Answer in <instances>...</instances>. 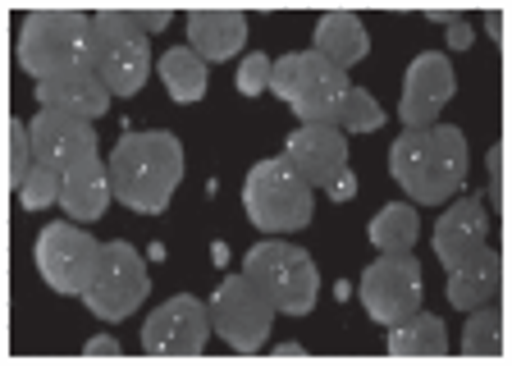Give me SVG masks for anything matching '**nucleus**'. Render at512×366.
Instances as JSON below:
<instances>
[{
    "mask_svg": "<svg viewBox=\"0 0 512 366\" xmlns=\"http://www.w3.org/2000/svg\"><path fill=\"white\" fill-rule=\"evenodd\" d=\"M32 257H37V270H42V280L51 284V293H60V298H83L87 284H92L96 257H101V243H96L83 225H74V220H51V225L37 234Z\"/></svg>",
    "mask_w": 512,
    "mask_h": 366,
    "instance_id": "9d476101",
    "label": "nucleus"
},
{
    "mask_svg": "<svg viewBox=\"0 0 512 366\" xmlns=\"http://www.w3.org/2000/svg\"><path fill=\"white\" fill-rule=\"evenodd\" d=\"M311 51L325 55L334 69H357L371 51V37H366V23L348 10H330L316 19V33H311Z\"/></svg>",
    "mask_w": 512,
    "mask_h": 366,
    "instance_id": "f3484780",
    "label": "nucleus"
},
{
    "mask_svg": "<svg viewBox=\"0 0 512 366\" xmlns=\"http://www.w3.org/2000/svg\"><path fill=\"white\" fill-rule=\"evenodd\" d=\"M124 19L138 28V33H165L174 14L170 10H124Z\"/></svg>",
    "mask_w": 512,
    "mask_h": 366,
    "instance_id": "c756f323",
    "label": "nucleus"
},
{
    "mask_svg": "<svg viewBox=\"0 0 512 366\" xmlns=\"http://www.w3.org/2000/svg\"><path fill=\"white\" fill-rule=\"evenodd\" d=\"M92 74L110 97H138L151 74V37L124 19V10L92 14Z\"/></svg>",
    "mask_w": 512,
    "mask_h": 366,
    "instance_id": "0eeeda50",
    "label": "nucleus"
},
{
    "mask_svg": "<svg viewBox=\"0 0 512 366\" xmlns=\"http://www.w3.org/2000/svg\"><path fill=\"white\" fill-rule=\"evenodd\" d=\"M458 353L462 357H503V312H499V298L467 312Z\"/></svg>",
    "mask_w": 512,
    "mask_h": 366,
    "instance_id": "393cba45",
    "label": "nucleus"
},
{
    "mask_svg": "<svg viewBox=\"0 0 512 366\" xmlns=\"http://www.w3.org/2000/svg\"><path fill=\"white\" fill-rule=\"evenodd\" d=\"M32 165H37V151H32V124L10 119V183L14 188L28 179Z\"/></svg>",
    "mask_w": 512,
    "mask_h": 366,
    "instance_id": "cd10ccee",
    "label": "nucleus"
},
{
    "mask_svg": "<svg viewBox=\"0 0 512 366\" xmlns=\"http://www.w3.org/2000/svg\"><path fill=\"white\" fill-rule=\"evenodd\" d=\"M110 188L115 202L128 206L133 216H160L174 202L183 183V142L165 129H147V133H124L110 147Z\"/></svg>",
    "mask_w": 512,
    "mask_h": 366,
    "instance_id": "f257e3e1",
    "label": "nucleus"
},
{
    "mask_svg": "<svg viewBox=\"0 0 512 366\" xmlns=\"http://www.w3.org/2000/svg\"><path fill=\"white\" fill-rule=\"evenodd\" d=\"M284 156L311 188H330L348 170V133L334 124H298L284 142Z\"/></svg>",
    "mask_w": 512,
    "mask_h": 366,
    "instance_id": "2eb2a0df",
    "label": "nucleus"
},
{
    "mask_svg": "<svg viewBox=\"0 0 512 366\" xmlns=\"http://www.w3.org/2000/svg\"><path fill=\"white\" fill-rule=\"evenodd\" d=\"M366 238H371V248L380 252V257H398V252H412L416 238H421V220H416V206H403V202L380 206V216L371 220Z\"/></svg>",
    "mask_w": 512,
    "mask_h": 366,
    "instance_id": "b1692460",
    "label": "nucleus"
},
{
    "mask_svg": "<svg viewBox=\"0 0 512 366\" xmlns=\"http://www.w3.org/2000/svg\"><path fill=\"white\" fill-rule=\"evenodd\" d=\"M362 307L375 325H398L403 316H412L421 307V266H416L412 252H398V257H375L362 270Z\"/></svg>",
    "mask_w": 512,
    "mask_h": 366,
    "instance_id": "f8f14e48",
    "label": "nucleus"
},
{
    "mask_svg": "<svg viewBox=\"0 0 512 366\" xmlns=\"http://www.w3.org/2000/svg\"><path fill=\"white\" fill-rule=\"evenodd\" d=\"M14 193H19V206H23V211H46L51 202H60V174H55L51 165L37 161V165L28 170V179H23Z\"/></svg>",
    "mask_w": 512,
    "mask_h": 366,
    "instance_id": "bb28decb",
    "label": "nucleus"
},
{
    "mask_svg": "<svg viewBox=\"0 0 512 366\" xmlns=\"http://www.w3.org/2000/svg\"><path fill=\"white\" fill-rule=\"evenodd\" d=\"M243 211L256 229H266L270 238L298 234L311 225L316 211V188L293 170L288 156H266L256 161L243 179Z\"/></svg>",
    "mask_w": 512,
    "mask_h": 366,
    "instance_id": "20e7f679",
    "label": "nucleus"
},
{
    "mask_svg": "<svg viewBox=\"0 0 512 366\" xmlns=\"http://www.w3.org/2000/svg\"><path fill=\"white\" fill-rule=\"evenodd\" d=\"M19 69L32 83L69 74H92V14L83 10H32L19 23Z\"/></svg>",
    "mask_w": 512,
    "mask_h": 366,
    "instance_id": "7ed1b4c3",
    "label": "nucleus"
},
{
    "mask_svg": "<svg viewBox=\"0 0 512 366\" xmlns=\"http://www.w3.org/2000/svg\"><path fill=\"white\" fill-rule=\"evenodd\" d=\"M490 206H503V142L490 151Z\"/></svg>",
    "mask_w": 512,
    "mask_h": 366,
    "instance_id": "7c9ffc66",
    "label": "nucleus"
},
{
    "mask_svg": "<svg viewBox=\"0 0 512 366\" xmlns=\"http://www.w3.org/2000/svg\"><path fill=\"white\" fill-rule=\"evenodd\" d=\"M37 106L74 119H101L110 110V87L96 74L51 78V83H37Z\"/></svg>",
    "mask_w": 512,
    "mask_h": 366,
    "instance_id": "aec40b11",
    "label": "nucleus"
},
{
    "mask_svg": "<svg viewBox=\"0 0 512 366\" xmlns=\"http://www.w3.org/2000/svg\"><path fill=\"white\" fill-rule=\"evenodd\" d=\"M389 357H444L448 353V330L439 316L421 312L416 307L412 316H403L398 325H389V344H384Z\"/></svg>",
    "mask_w": 512,
    "mask_h": 366,
    "instance_id": "4be33fe9",
    "label": "nucleus"
},
{
    "mask_svg": "<svg viewBox=\"0 0 512 366\" xmlns=\"http://www.w3.org/2000/svg\"><path fill=\"white\" fill-rule=\"evenodd\" d=\"M151 293V275H147V261L133 243L115 238V243H101V257H96V270H92V284H87L83 302L87 312L96 321L106 325H119L124 316H133L147 302Z\"/></svg>",
    "mask_w": 512,
    "mask_h": 366,
    "instance_id": "6e6552de",
    "label": "nucleus"
},
{
    "mask_svg": "<svg viewBox=\"0 0 512 366\" xmlns=\"http://www.w3.org/2000/svg\"><path fill=\"white\" fill-rule=\"evenodd\" d=\"M499 289H503V257L494 248L476 252V257H467L462 266L448 270V302H453L458 312H471V307L494 302Z\"/></svg>",
    "mask_w": 512,
    "mask_h": 366,
    "instance_id": "412c9836",
    "label": "nucleus"
},
{
    "mask_svg": "<svg viewBox=\"0 0 512 366\" xmlns=\"http://www.w3.org/2000/svg\"><path fill=\"white\" fill-rule=\"evenodd\" d=\"M384 124L380 101L366 92V87H348V97L339 106V129L343 133H375Z\"/></svg>",
    "mask_w": 512,
    "mask_h": 366,
    "instance_id": "a878e982",
    "label": "nucleus"
},
{
    "mask_svg": "<svg viewBox=\"0 0 512 366\" xmlns=\"http://www.w3.org/2000/svg\"><path fill=\"white\" fill-rule=\"evenodd\" d=\"M471 42H476V28H471V23L458 14V19L448 23V46H453V51H467Z\"/></svg>",
    "mask_w": 512,
    "mask_h": 366,
    "instance_id": "2f4dec72",
    "label": "nucleus"
},
{
    "mask_svg": "<svg viewBox=\"0 0 512 366\" xmlns=\"http://www.w3.org/2000/svg\"><path fill=\"white\" fill-rule=\"evenodd\" d=\"M211 307L192 293L160 302L142 325V353L147 357H202L211 344Z\"/></svg>",
    "mask_w": 512,
    "mask_h": 366,
    "instance_id": "9b49d317",
    "label": "nucleus"
},
{
    "mask_svg": "<svg viewBox=\"0 0 512 366\" xmlns=\"http://www.w3.org/2000/svg\"><path fill=\"white\" fill-rule=\"evenodd\" d=\"M270 353H275V357H307V348H302V344H275Z\"/></svg>",
    "mask_w": 512,
    "mask_h": 366,
    "instance_id": "f704fd0d",
    "label": "nucleus"
},
{
    "mask_svg": "<svg viewBox=\"0 0 512 366\" xmlns=\"http://www.w3.org/2000/svg\"><path fill=\"white\" fill-rule=\"evenodd\" d=\"M243 275L275 302L284 316H307L320 298V270L311 252L293 248L284 238H266L243 257Z\"/></svg>",
    "mask_w": 512,
    "mask_h": 366,
    "instance_id": "423d86ee",
    "label": "nucleus"
},
{
    "mask_svg": "<svg viewBox=\"0 0 512 366\" xmlns=\"http://www.w3.org/2000/svg\"><path fill=\"white\" fill-rule=\"evenodd\" d=\"M471 151L458 124L403 129L389 147V174L416 206H439L467 183Z\"/></svg>",
    "mask_w": 512,
    "mask_h": 366,
    "instance_id": "f03ea898",
    "label": "nucleus"
},
{
    "mask_svg": "<svg viewBox=\"0 0 512 366\" xmlns=\"http://www.w3.org/2000/svg\"><path fill=\"white\" fill-rule=\"evenodd\" d=\"M458 92V74L439 51L416 55L407 65L403 78V101H398V115H403V129H430L439 124V110L453 101Z\"/></svg>",
    "mask_w": 512,
    "mask_h": 366,
    "instance_id": "ddd939ff",
    "label": "nucleus"
},
{
    "mask_svg": "<svg viewBox=\"0 0 512 366\" xmlns=\"http://www.w3.org/2000/svg\"><path fill=\"white\" fill-rule=\"evenodd\" d=\"M325 193H330V202H352V197H357V174L343 170L339 179H334L330 188H325Z\"/></svg>",
    "mask_w": 512,
    "mask_h": 366,
    "instance_id": "473e14b6",
    "label": "nucleus"
},
{
    "mask_svg": "<svg viewBox=\"0 0 512 366\" xmlns=\"http://www.w3.org/2000/svg\"><path fill=\"white\" fill-rule=\"evenodd\" d=\"M87 357H119L124 348H119V339L115 334H96V339H87V348H83Z\"/></svg>",
    "mask_w": 512,
    "mask_h": 366,
    "instance_id": "72a5a7b5",
    "label": "nucleus"
},
{
    "mask_svg": "<svg viewBox=\"0 0 512 366\" xmlns=\"http://www.w3.org/2000/svg\"><path fill=\"white\" fill-rule=\"evenodd\" d=\"M247 42V14L238 10H192L188 14V46L206 65H220L238 55Z\"/></svg>",
    "mask_w": 512,
    "mask_h": 366,
    "instance_id": "a211bd4d",
    "label": "nucleus"
},
{
    "mask_svg": "<svg viewBox=\"0 0 512 366\" xmlns=\"http://www.w3.org/2000/svg\"><path fill=\"white\" fill-rule=\"evenodd\" d=\"M206 307H211V330L243 357H252V353L266 348L270 325H275V316H279L275 302L256 289L247 275H229V280H220V289L211 293Z\"/></svg>",
    "mask_w": 512,
    "mask_h": 366,
    "instance_id": "1a4fd4ad",
    "label": "nucleus"
},
{
    "mask_svg": "<svg viewBox=\"0 0 512 366\" xmlns=\"http://www.w3.org/2000/svg\"><path fill=\"white\" fill-rule=\"evenodd\" d=\"M348 87L352 78L316 51H288L270 69V92L284 106H293L302 124H334L339 129V106L348 97Z\"/></svg>",
    "mask_w": 512,
    "mask_h": 366,
    "instance_id": "39448f33",
    "label": "nucleus"
},
{
    "mask_svg": "<svg viewBox=\"0 0 512 366\" xmlns=\"http://www.w3.org/2000/svg\"><path fill=\"white\" fill-rule=\"evenodd\" d=\"M270 69H275L270 55H261V51L247 55L243 65H238V92H243V97H261L270 87Z\"/></svg>",
    "mask_w": 512,
    "mask_h": 366,
    "instance_id": "c85d7f7f",
    "label": "nucleus"
},
{
    "mask_svg": "<svg viewBox=\"0 0 512 366\" xmlns=\"http://www.w3.org/2000/svg\"><path fill=\"white\" fill-rule=\"evenodd\" d=\"M32 151H37V161L51 165V170L64 179V174L78 170L83 161H96V156H101V138H96L92 119L37 110V119H32Z\"/></svg>",
    "mask_w": 512,
    "mask_h": 366,
    "instance_id": "4468645a",
    "label": "nucleus"
},
{
    "mask_svg": "<svg viewBox=\"0 0 512 366\" xmlns=\"http://www.w3.org/2000/svg\"><path fill=\"white\" fill-rule=\"evenodd\" d=\"M160 83H165V92H170L174 106H197V101L206 97V60L192 46H174V51L160 55V65H156Z\"/></svg>",
    "mask_w": 512,
    "mask_h": 366,
    "instance_id": "5701e85b",
    "label": "nucleus"
},
{
    "mask_svg": "<svg viewBox=\"0 0 512 366\" xmlns=\"http://www.w3.org/2000/svg\"><path fill=\"white\" fill-rule=\"evenodd\" d=\"M110 197H115V188H110V165L101 161V156H96V161H83L78 170H69L60 179V206L69 220H83V225L101 220Z\"/></svg>",
    "mask_w": 512,
    "mask_h": 366,
    "instance_id": "6ab92c4d",
    "label": "nucleus"
},
{
    "mask_svg": "<svg viewBox=\"0 0 512 366\" xmlns=\"http://www.w3.org/2000/svg\"><path fill=\"white\" fill-rule=\"evenodd\" d=\"M490 248V211L480 197H458L435 225V257L444 270Z\"/></svg>",
    "mask_w": 512,
    "mask_h": 366,
    "instance_id": "dca6fc26",
    "label": "nucleus"
}]
</instances>
